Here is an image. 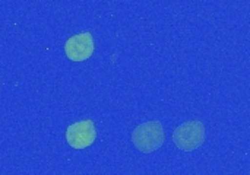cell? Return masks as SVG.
<instances>
[{
	"instance_id": "obj_1",
	"label": "cell",
	"mask_w": 250,
	"mask_h": 175,
	"mask_svg": "<svg viewBox=\"0 0 250 175\" xmlns=\"http://www.w3.org/2000/svg\"><path fill=\"white\" fill-rule=\"evenodd\" d=\"M166 140L164 129L160 121H146L138 126L132 133V142L142 154H152L158 151Z\"/></svg>"
},
{
	"instance_id": "obj_2",
	"label": "cell",
	"mask_w": 250,
	"mask_h": 175,
	"mask_svg": "<svg viewBox=\"0 0 250 175\" xmlns=\"http://www.w3.org/2000/svg\"><path fill=\"white\" fill-rule=\"evenodd\" d=\"M173 142L180 151L192 152L205 142V127L201 121H188L179 126L173 133Z\"/></svg>"
},
{
	"instance_id": "obj_3",
	"label": "cell",
	"mask_w": 250,
	"mask_h": 175,
	"mask_svg": "<svg viewBox=\"0 0 250 175\" xmlns=\"http://www.w3.org/2000/svg\"><path fill=\"white\" fill-rule=\"evenodd\" d=\"M97 139V130L92 120L73 123L66 130V140L73 149H85Z\"/></svg>"
},
{
	"instance_id": "obj_4",
	"label": "cell",
	"mask_w": 250,
	"mask_h": 175,
	"mask_svg": "<svg viewBox=\"0 0 250 175\" xmlns=\"http://www.w3.org/2000/svg\"><path fill=\"white\" fill-rule=\"evenodd\" d=\"M95 50L94 37L91 32H81L70 37L64 44V53L72 61H85L88 60Z\"/></svg>"
}]
</instances>
